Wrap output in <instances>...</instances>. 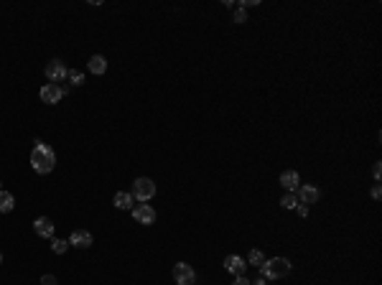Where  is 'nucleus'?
I'll return each instance as SVG.
<instances>
[{"mask_svg":"<svg viewBox=\"0 0 382 285\" xmlns=\"http://www.w3.org/2000/svg\"><path fill=\"white\" fill-rule=\"evenodd\" d=\"M130 194H133V199H135L138 204H148V201L155 196V183H153L150 178H145V176H143V178H135Z\"/></svg>","mask_w":382,"mask_h":285,"instance_id":"3","label":"nucleus"},{"mask_svg":"<svg viewBox=\"0 0 382 285\" xmlns=\"http://www.w3.org/2000/svg\"><path fill=\"white\" fill-rule=\"evenodd\" d=\"M372 176H374V181H379V176H382V166H379V163H374V168H372Z\"/></svg>","mask_w":382,"mask_h":285,"instance_id":"22","label":"nucleus"},{"mask_svg":"<svg viewBox=\"0 0 382 285\" xmlns=\"http://www.w3.org/2000/svg\"><path fill=\"white\" fill-rule=\"evenodd\" d=\"M67 79L74 84V87H79V84H84V74L79 72V69H69V74H67Z\"/></svg>","mask_w":382,"mask_h":285,"instance_id":"17","label":"nucleus"},{"mask_svg":"<svg viewBox=\"0 0 382 285\" xmlns=\"http://www.w3.org/2000/svg\"><path fill=\"white\" fill-rule=\"evenodd\" d=\"M280 186L293 194V191L301 186V176H298L296 171H283V173H280Z\"/></svg>","mask_w":382,"mask_h":285,"instance_id":"12","label":"nucleus"},{"mask_svg":"<svg viewBox=\"0 0 382 285\" xmlns=\"http://www.w3.org/2000/svg\"><path fill=\"white\" fill-rule=\"evenodd\" d=\"M87 69L92 72V74H97V77H102L105 72H107V59L102 56V54H94L89 61H87Z\"/></svg>","mask_w":382,"mask_h":285,"instance_id":"13","label":"nucleus"},{"mask_svg":"<svg viewBox=\"0 0 382 285\" xmlns=\"http://www.w3.org/2000/svg\"><path fill=\"white\" fill-rule=\"evenodd\" d=\"M72 247H79V249H87V247H92V234L87 232V229H74L72 234H69V239H67Z\"/></svg>","mask_w":382,"mask_h":285,"instance_id":"10","label":"nucleus"},{"mask_svg":"<svg viewBox=\"0 0 382 285\" xmlns=\"http://www.w3.org/2000/svg\"><path fill=\"white\" fill-rule=\"evenodd\" d=\"M255 285H265V277H260V280H258V282H255Z\"/></svg>","mask_w":382,"mask_h":285,"instance_id":"27","label":"nucleus"},{"mask_svg":"<svg viewBox=\"0 0 382 285\" xmlns=\"http://www.w3.org/2000/svg\"><path fill=\"white\" fill-rule=\"evenodd\" d=\"M232 21H235V23H245V21H247V13H245L242 8H237L235 16H232Z\"/></svg>","mask_w":382,"mask_h":285,"instance_id":"20","label":"nucleus"},{"mask_svg":"<svg viewBox=\"0 0 382 285\" xmlns=\"http://www.w3.org/2000/svg\"><path fill=\"white\" fill-rule=\"evenodd\" d=\"M319 196H321V191L313 186V183H301L298 188H296V199L301 201V204H316L319 201Z\"/></svg>","mask_w":382,"mask_h":285,"instance_id":"8","label":"nucleus"},{"mask_svg":"<svg viewBox=\"0 0 382 285\" xmlns=\"http://www.w3.org/2000/svg\"><path fill=\"white\" fill-rule=\"evenodd\" d=\"M0 191H3V183H0Z\"/></svg>","mask_w":382,"mask_h":285,"instance_id":"28","label":"nucleus"},{"mask_svg":"<svg viewBox=\"0 0 382 285\" xmlns=\"http://www.w3.org/2000/svg\"><path fill=\"white\" fill-rule=\"evenodd\" d=\"M34 232H36L39 237H44V239H51V237H54V221H51L49 216H39V219L34 221Z\"/></svg>","mask_w":382,"mask_h":285,"instance_id":"11","label":"nucleus"},{"mask_svg":"<svg viewBox=\"0 0 382 285\" xmlns=\"http://www.w3.org/2000/svg\"><path fill=\"white\" fill-rule=\"evenodd\" d=\"M44 74H46V79H49V84H56V82H64V79H67V74H69V69L64 67V61H59V59H54V61H49V64H46V69H44Z\"/></svg>","mask_w":382,"mask_h":285,"instance_id":"5","label":"nucleus"},{"mask_svg":"<svg viewBox=\"0 0 382 285\" xmlns=\"http://www.w3.org/2000/svg\"><path fill=\"white\" fill-rule=\"evenodd\" d=\"M250 6H258V0H242V3H240V8L245 11V8H250Z\"/></svg>","mask_w":382,"mask_h":285,"instance_id":"25","label":"nucleus"},{"mask_svg":"<svg viewBox=\"0 0 382 285\" xmlns=\"http://www.w3.org/2000/svg\"><path fill=\"white\" fill-rule=\"evenodd\" d=\"M16 206V196L8 191H0V214H11Z\"/></svg>","mask_w":382,"mask_h":285,"instance_id":"15","label":"nucleus"},{"mask_svg":"<svg viewBox=\"0 0 382 285\" xmlns=\"http://www.w3.org/2000/svg\"><path fill=\"white\" fill-rule=\"evenodd\" d=\"M51 249H54L56 255H64V252L69 249V242H67V239H54V237H51Z\"/></svg>","mask_w":382,"mask_h":285,"instance_id":"19","label":"nucleus"},{"mask_svg":"<svg viewBox=\"0 0 382 285\" xmlns=\"http://www.w3.org/2000/svg\"><path fill=\"white\" fill-rule=\"evenodd\" d=\"M133 219H135L138 224L148 227V224L155 221V209H153L150 204H135V206H133Z\"/></svg>","mask_w":382,"mask_h":285,"instance_id":"6","label":"nucleus"},{"mask_svg":"<svg viewBox=\"0 0 382 285\" xmlns=\"http://www.w3.org/2000/svg\"><path fill=\"white\" fill-rule=\"evenodd\" d=\"M280 206H283V209H296V206H298V199H296V194H291V191H288V194L280 199Z\"/></svg>","mask_w":382,"mask_h":285,"instance_id":"18","label":"nucleus"},{"mask_svg":"<svg viewBox=\"0 0 382 285\" xmlns=\"http://www.w3.org/2000/svg\"><path fill=\"white\" fill-rule=\"evenodd\" d=\"M173 280H176V285H194L197 272H194V267L186 265V262H176L173 265Z\"/></svg>","mask_w":382,"mask_h":285,"instance_id":"4","label":"nucleus"},{"mask_svg":"<svg viewBox=\"0 0 382 285\" xmlns=\"http://www.w3.org/2000/svg\"><path fill=\"white\" fill-rule=\"evenodd\" d=\"M225 270L240 277V275H245L247 262H245V257H240V255H227V257H225Z\"/></svg>","mask_w":382,"mask_h":285,"instance_id":"9","label":"nucleus"},{"mask_svg":"<svg viewBox=\"0 0 382 285\" xmlns=\"http://www.w3.org/2000/svg\"><path fill=\"white\" fill-rule=\"evenodd\" d=\"M67 94V89L64 87H59V84H46V87H41V92H39V97H41V102H46V105H56V102H61V97Z\"/></svg>","mask_w":382,"mask_h":285,"instance_id":"7","label":"nucleus"},{"mask_svg":"<svg viewBox=\"0 0 382 285\" xmlns=\"http://www.w3.org/2000/svg\"><path fill=\"white\" fill-rule=\"evenodd\" d=\"M0 262H3V255H0Z\"/></svg>","mask_w":382,"mask_h":285,"instance_id":"29","label":"nucleus"},{"mask_svg":"<svg viewBox=\"0 0 382 285\" xmlns=\"http://www.w3.org/2000/svg\"><path fill=\"white\" fill-rule=\"evenodd\" d=\"M379 196H382V188H379V186H372V199L377 201Z\"/></svg>","mask_w":382,"mask_h":285,"instance_id":"26","label":"nucleus"},{"mask_svg":"<svg viewBox=\"0 0 382 285\" xmlns=\"http://www.w3.org/2000/svg\"><path fill=\"white\" fill-rule=\"evenodd\" d=\"M41 285H59V280L54 275H41Z\"/></svg>","mask_w":382,"mask_h":285,"instance_id":"21","label":"nucleus"},{"mask_svg":"<svg viewBox=\"0 0 382 285\" xmlns=\"http://www.w3.org/2000/svg\"><path fill=\"white\" fill-rule=\"evenodd\" d=\"M288 272H291V260H285V257H270L260 267V275L265 280H278V277H285Z\"/></svg>","mask_w":382,"mask_h":285,"instance_id":"2","label":"nucleus"},{"mask_svg":"<svg viewBox=\"0 0 382 285\" xmlns=\"http://www.w3.org/2000/svg\"><path fill=\"white\" fill-rule=\"evenodd\" d=\"M232 285H252V282H250L245 275H240V277H235V282H232Z\"/></svg>","mask_w":382,"mask_h":285,"instance_id":"24","label":"nucleus"},{"mask_svg":"<svg viewBox=\"0 0 382 285\" xmlns=\"http://www.w3.org/2000/svg\"><path fill=\"white\" fill-rule=\"evenodd\" d=\"M31 166H34V171L41 173V176L51 173L54 166H56V153H54V148L46 145V143H41V140H36V145H34V150H31Z\"/></svg>","mask_w":382,"mask_h":285,"instance_id":"1","label":"nucleus"},{"mask_svg":"<svg viewBox=\"0 0 382 285\" xmlns=\"http://www.w3.org/2000/svg\"><path fill=\"white\" fill-rule=\"evenodd\" d=\"M133 194H128V191H117L115 194V199H112V204L117 206V209H133Z\"/></svg>","mask_w":382,"mask_h":285,"instance_id":"14","label":"nucleus"},{"mask_svg":"<svg viewBox=\"0 0 382 285\" xmlns=\"http://www.w3.org/2000/svg\"><path fill=\"white\" fill-rule=\"evenodd\" d=\"M247 265H255V267H263V265H265V255H263L260 249H252V252L247 255Z\"/></svg>","mask_w":382,"mask_h":285,"instance_id":"16","label":"nucleus"},{"mask_svg":"<svg viewBox=\"0 0 382 285\" xmlns=\"http://www.w3.org/2000/svg\"><path fill=\"white\" fill-rule=\"evenodd\" d=\"M296 211H298V216H308V206H306V204H298Z\"/></svg>","mask_w":382,"mask_h":285,"instance_id":"23","label":"nucleus"}]
</instances>
